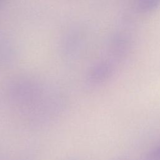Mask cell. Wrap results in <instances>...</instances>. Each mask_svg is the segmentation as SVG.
Masks as SVG:
<instances>
[{
    "label": "cell",
    "instance_id": "obj_1",
    "mask_svg": "<svg viewBox=\"0 0 160 160\" xmlns=\"http://www.w3.org/2000/svg\"><path fill=\"white\" fill-rule=\"evenodd\" d=\"M7 88L10 103L33 121H42L61 108V97L34 80H14Z\"/></svg>",
    "mask_w": 160,
    "mask_h": 160
},
{
    "label": "cell",
    "instance_id": "obj_2",
    "mask_svg": "<svg viewBox=\"0 0 160 160\" xmlns=\"http://www.w3.org/2000/svg\"><path fill=\"white\" fill-rule=\"evenodd\" d=\"M112 66L108 63H103L95 68L91 72L90 78L94 82L106 81L112 75Z\"/></svg>",
    "mask_w": 160,
    "mask_h": 160
},
{
    "label": "cell",
    "instance_id": "obj_3",
    "mask_svg": "<svg viewBox=\"0 0 160 160\" xmlns=\"http://www.w3.org/2000/svg\"><path fill=\"white\" fill-rule=\"evenodd\" d=\"M136 8L141 12H149L160 6V0H135Z\"/></svg>",
    "mask_w": 160,
    "mask_h": 160
},
{
    "label": "cell",
    "instance_id": "obj_4",
    "mask_svg": "<svg viewBox=\"0 0 160 160\" xmlns=\"http://www.w3.org/2000/svg\"><path fill=\"white\" fill-rule=\"evenodd\" d=\"M144 160H160V144L152 149L146 155Z\"/></svg>",
    "mask_w": 160,
    "mask_h": 160
}]
</instances>
